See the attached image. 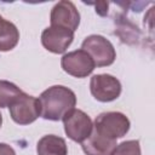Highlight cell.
Returning <instances> with one entry per match:
<instances>
[{"label": "cell", "mask_w": 155, "mask_h": 155, "mask_svg": "<svg viewBox=\"0 0 155 155\" xmlns=\"http://www.w3.org/2000/svg\"><path fill=\"white\" fill-rule=\"evenodd\" d=\"M1 125H2V115L0 113V127H1Z\"/></svg>", "instance_id": "cell-16"}, {"label": "cell", "mask_w": 155, "mask_h": 155, "mask_svg": "<svg viewBox=\"0 0 155 155\" xmlns=\"http://www.w3.org/2000/svg\"><path fill=\"white\" fill-rule=\"evenodd\" d=\"M74 40V31L61 27H47L41 34L42 46L52 53H64Z\"/></svg>", "instance_id": "cell-9"}, {"label": "cell", "mask_w": 155, "mask_h": 155, "mask_svg": "<svg viewBox=\"0 0 155 155\" xmlns=\"http://www.w3.org/2000/svg\"><path fill=\"white\" fill-rule=\"evenodd\" d=\"M62 69L74 78H86L94 69V62L84 50H76L63 54L61 59Z\"/></svg>", "instance_id": "cell-7"}, {"label": "cell", "mask_w": 155, "mask_h": 155, "mask_svg": "<svg viewBox=\"0 0 155 155\" xmlns=\"http://www.w3.org/2000/svg\"><path fill=\"white\" fill-rule=\"evenodd\" d=\"M40 103V116L45 120L59 121L64 115L75 108V93L62 85H54L45 90L38 98Z\"/></svg>", "instance_id": "cell-1"}, {"label": "cell", "mask_w": 155, "mask_h": 155, "mask_svg": "<svg viewBox=\"0 0 155 155\" xmlns=\"http://www.w3.org/2000/svg\"><path fill=\"white\" fill-rule=\"evenodd\" d=\"M111 155H140L139 140H126L116 145Z\"/></svg>", "instance_id": "cell-14"}, {"label": "cell", "mask_w": 155, "mask_h": 155, "mask_svg": "<svg viewBox=\"0 0 155 155\" xmlns=\"http://www.w3.org/2000/svg\"><path fill=\"white\" fill-rule=\"evenodd\" d=\"M62 120L65 134L76 143H82L92 132L93 124L91 117L80 109H71Z\"/></svg>", "instance_id": "cell-4"}, {"label": "cell", "mask_w": 155, "mask_h": 155, "mask_svg": "<svg viewBox=\"0 0 155 155\" xmlns=\"http://www.w3.org/2000/svg\"><path fill=\"white\" fill-rule=\"evenodd\" d=\"M0 155H16L13 148L6 143H0Z\"/></svg>", "instance_id": "cell-15"}, {"label": "cell", "mask_w": 155, "mask_h": 155, "mask_svg": "<svg viewBox=\"0 0 155 155\" xmlns=\"http://www.w3.org/2000/svg\"><path fill=\"white\" fill-rule=\"evenodd\" d=\"M128 117L120 111H107L99 114L93 124V130L103 137L116 140L130 131Z\"/></svg>", "instance_id": "cell-2"}, {"label": "cell", "mask_w": 155, "mask_h": 155, "mask_svg": "<svg viewBox=\"0 0 155 155\" xmlns=\"http://www.w3.org/2000/svg\"><path fill=\"white\" fill-rule=\"evenodd\" d=\"M90 91L96 101L108 103L120 97L121 84L110 74H97L91 78Z\"/></svg>", "instance_id": "cell-6"}, {"label": "cell", "mask_w": 155, "mask_h": 155, "mask_svg": "<svg viewBox=\"0 0 155 155\" xmlns=\"http://www.w3.org/2000/svg\"><path fill=\"white\" fill-rule=\"evenodd\" d=\"M116 145V140L103 137L93 128L91 134L81 143V148L86 155H111Z\"/></svg>", "instance_id": "cell-10"}, {"label": "cell", "mask_w": 155, "mask_h": 155, "mask_svg": "<svg viewBox=\"0 0 155 155\" xmlns=\"http://www.w3.org/2000/svg\"><path fill=\"white\" fill-rule=\"evenodd\" d=\"M38 155H68V147L62 137L46 134L36 144Z\"/></svg>", "instance_id": "cell-11"}, {"label": "cell", "mask_w": 155, "mask_h": 155, "mask_svg": "<svg viewBox=\"0 0 155 155\" xmlns=\"http://www.w3.org/2000/svg\"><path fill=\"white\" fill-rule=\"evenodd\" d=\"M19 41V31L17 27L0 16V52L13 50Z\"/></svg>", "instance_id": "cell-12"}, {"label": "cell", "mask_w": 155, "mask_h": 155, "mask_svg": "<svg viewBox=\"0 0 155 155\" xmlns=\"http://www.w3.org/2000/svg\"><path fill=\"white\" fill-rule=\"evenodd\" d=\"M8 108L11 119L18 125L33 124L41 113L39 99L24 92L19 94Z\"/></svg>", "instance_id": "cell-5"}, {"label": "cell", "mask_w": 155, "mask_h": 155, "mask_svg": "<svg viewBox=\"0 0 155 155\" xmlns=\"http://www.w3.org/2000/svg\"><path fill=\"white\" fill-rule=\"evenodd\" d=\"M22 93L23 91L13 82L0 80V108L10 107L15 102V99Z\"/></svg>", "instance_id": "cell-13"}, {"label": "cell", "mask_w": 155, "mask_h": 155, "mask_svg": "<svg viewBox=\"0 0 155 155\" xmlns=\"http://www.w3.org/2000/svg\"><path fill=\"white\" fill-rule=\"evenodd\" d=\"M81 50L87 52L96 67H108L115 62L116 51L113 44L102 35H90L87 36L82 44Z\"/></svg>", "instance_id": "cell-3"}, {"label": "cell", "mask_w": 155, "mask_h": 155, "mask_svg": "<svg viewBox=\"0 0 155 155\" xmlns=\"http://www.w3.org/2000/svg\"><path fill=\"white\" fill-rule=\"evenodd\" d=\"M50 22L52 27H61L75 31L80 24V13L71 1L63 0L52 7Z\"/></svg>", "instance_id": "cell-8"}]
</instances>
